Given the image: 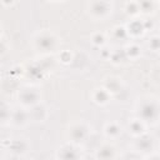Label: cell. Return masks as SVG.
<instances>
[{"mask_svg": "<svg viewBox=\"0 0 160 160\" xmlns=\"http://www.w3.org/2000/svg\"><path fill=\"white\" fill-rule=\"evenodd\" d=\"M61 150L64 152H66V156H62L61 158L62 160H76L78 159V156H76V149H74L72 146L66 145V146L61 148Z\"/></svg>", "mask_w": 160, "mask_h": 160, "instance_id": "7a4b0ae2", "label": "cell"}, {"mask_svg": "<svg viewBox=\"0 0 160 160\" xmlns=\"http://www.w3.org/2000/svg\"><path fill=\"white\" fill-rule=\"evenodd\" d=\"M140 114H141V118L145 119V120H148V119L155 120L158 118V104H156V101H150V102L144 104L142 108H141Z\"/></svg>", "mask_w": 160, "mask_h": 160, "instance_id": "6da1fadb", "label": "cell"}, {"mask_svg": "<svg viewBox=\"0 0 160 160\" xmlns=\"http://www.w3.org/2000/svg\"><path fill=\"white\" fill-rule=\"evenodd\" d=\"M105 132H106L108 136H116V135L120 132V129L116 126V124L111 122V124H108V125H106Z\"/></svg>", "mask_w": 160, "mask_h": 160, "instance_id": "3957f363", "label": "cell"}]
</instances>
